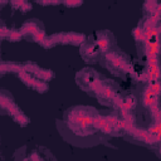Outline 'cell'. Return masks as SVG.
Wrapping results in <instances>:
<instances>
[{"label":"cell","mask_w":161,"mask_h":161,"mask_svg":"<svg viewBox=\"0 0 161 161\" xmlns=\"http://www.w3.org/2000/svg\"><path fill=\"white\" fill-rule=\"evenodd\" d=\"M97 113L98 111L89 106L68 108L64 118L57 121L59 133L67 142L80 147H89L102 142L104 138L93 125Z\"/></svg>","instance_id":"1"},{"label":"cell","mask_w":161,"mask_h":161,"mask_svg":"<svg viewBox=\"0 0 161 161\" xmlns=\"http://www.w3.org/2000/svg\"><path fill=\"white\" fill-rule=\"evenodd\" d=\"M101 64L104 68H107L112 74L118 75V77H123L126 74H132V72H133L131 58L126 53H123L118 49H113V50L108 52L107 54H104L101 59Z\"/></svg>","instance_id":"2"},{"label":"cell","mask_w":161,"mask_h":161,"mask_svg":"<svg viewBox=\"0 0 161 161\" xmlns=\"http://www.w3.org/2000/svg\"><path fill=\"white\" fill-rule=\"evenodd\" d=\"M103 80H104V77L98 74L92 68H84L75 74V82L79 86V88L96 98L101 93Z\"/></svg>","instance_id":"3"},{"label":"cell","mask_w":161,"mask_h":161,"mask_svg":"<svg viewBox=\"0 0 161 161\" xmlns=\"http://www.w3.org/2000/svg\"><path fill=\"white\" fill-rule=\"evenodd\" d=\"M125 138L128 140L130 142H135L146 147H151V148H156L157 142L155 141V138L151 136V133L145 130V128H140L136 125L130 126L127 128V131L125 132Z\"/></svg>","instance_id":"4"},{"label":"cell","mask_w":161,"mask_h":161,"mask_svg":"<svg viewBox=\"0 0 161 161\" xmlns=\"http://www.w3.org/2000/svg\"><path fill=\"white\" fill-rule=\"evenodd\" d=\"M79 54L83 58V60L88 62V63H96V62L101 60L103 57V53L99 50L98 45L96 44L93 35L88 36L84 40V43L79 47Z\"/></svg>","instance_id":"5"},{"label":"cell","mask_w":161,"mask_h":161,"mask_svg":"<svg viewBox=\"0 0 161 161\" xmlns=\"http://www.w3.org/2000/svg\"><path fill=\"white\" fill-rule=\"evenodd\" d=\"M118 86L117 83L104 78L103 80V86H102V89H101V93L98 94L97 99L102 103V104H106V106H112L113 101L116 99V97L119 94L118 93Z\"/></svg>","instance_id":"6"},{"label":"cell","mask_w":161,"mask_h":161,"mask_svg":"<svg viewBox=\"0 0 161 161\" xmlns=\"http://www.w3.org/2000/svg\"><path fill=\"white\" fill-rule=\"evenodd\" d=\"M93 38L99 50L103 53V55L116 49V39H114V35L109 30H99L93 34Z\"/></svg>","instance_id":"7"},{"label":"cell","mask_w":161,"mask_h":161,"mask_svg":"<svg viewBox=\"0 0 161 161\" xmlns=\"http://www.w3.org/2000/svg\"><path fill=\"white\" fill-rule=\"evenodd\" d=\"M0 104H1L3 113H8L13 118H15L18 114L21 113V109L16 106V103L14 102L11 94L9 92H6L5 89H3L1 93H0Z\"/></svg>","instance_id":"8"},{"label":"cell","mask_w":161,"mask_h":161,"mask_svg":"<svg viewBox=\"0 0 161 161\" xmlns=\"http://www.w3.org/2000/svg\"><path fill=\"white\" fill-rule=\"evenodd\" d=\"M18 75H19V78L21 79V82H23L26 87H29V88H31V89H34V91H36V92H39V93H44V92H47L48 88H49L48 82L40 80V79L33 77L31 74H29V73H26V72H24V70H21Z\"/></svg>","instance_id":"9"},{"label":"cell","mask_w":161,"mask_h":161,"mask_svg":"<svg viewBox=\"0 0 161 161\" xmlns=\"http://www.w3.org/2000/svg\"><path fill=\"white\" fill-rule=\"evenodd\" d=\"M20 31L23 34V38H25L26 40L31 42V39L40 31H44V26H43V23L39 21L38 19H29L26 20L21 28H20Z\"/></svg>","instance_id":"10"},{"label":"cell","mask_w":161,"mask_h":161,"mask_svg":"<svg viewBox=\"0 0 161 161\" xmlns=\"http://www.w3.org/2000/svg\"><path fill=\"white\" fill-rule=\"evenodd\" d=\"M23 70L29 73V74H31L33 77H35V78H38L40 80H44V82H48L54 77V73L50 69L40 68L35 63H29V62L23 64Z\"/></svg>","instance_id":"11"},{"label":"cell","mask_w":161,"mask_h":161,"mask_svg":"<svg viewBox=\"0 0 161 161\" xmlns=\"http://www.w3.org/2000/svg\"><path fill=\"white\" fill-rule=\"evenodd\" d=\"M0 69H1V74H5V73H16V74H19L23 70V64L3 62Z\"/></svg>","instance_id":"12"},{"label":"cell","mask_w":161,"mask_h":161,"mask_svg":"<svg viewBox=\"0 0 161 161\" xmlns=\"http://www.w3.org/2000/svg\"><path fill=\"white\" fill-rule=\"evenodd\" d=\"M146 88L153 94L156 96L158 99H161V80H156V82H151V83H147L145 84Z\"/></svg>","instance_id":"13"},{"label":"cell","mask_w":161,"mask_h":161,"mask_svg":"<svg viewBox=\"0 0 161 161\" xmlns=\"http://www.w3.org/2000/svg\"><path fill=\"white\" fill-rule=\"evenodd\" d=\"M132 35H133V39L136 40V44H142V43H146L147 42L146 40V36H145V33H143V30L140 26L133 28Z\"/></svg>","instance_id":"14"},{"label":"cell","mask_w":161,"mask_h":161,"mask_svg":"<svg viewBox=\"0 0 161 161\" xmlns=\"http://www.w3.org/2000/svg\"><path fill=\"white\" fill-rule=\"evenodd\" d=\"M157 5H158L157 1H153V0H151V1H146V3L143 4V6H142V9H143V15H145V14L155 13V11L157 10Z\"/></svg>","instance_id":"15"},{"label":"cell","mask_w":161,"mask_h":161,"mask_svg":"<svg viewBox=\"0 0 161 161\" xmlns=\"http://www.w3.org/2000/svg\"><path fill=\"white\" fill-rule=\"evenodd\" d=\"M10 4H11L14 8H16V9H19V10L24 11V13L31 9V5H30L29 3H26V1H11Z\"/></svg>","instance_id":"16"},{"label":"cell","mask_w":161,"mask_h":161,"mask_svg":"<svg viewBox=\"0 0 161 161\" xmlns=\"http://www.w3.org/2000/svg\"><path fill=\"white\" fill-rule=\"evenodd\" d=\"M10 42H19L20 39H23V34L20 30H16V29H10V33L6 38Z\"/></svg>","instance_id":"17"},{"label":"cell","mask_w":161,"mask_h":161,"mask_svg":"<svg viewBox=\"0 0 161 161\" xmlns=\"http://www.w3.org/2000/svg\"><path fill=\"white\" fill-rule=\"evenodd\" d=\"M40 45H42L43 48H45V49H49V48H53V47L57 45V44H55V40H54L53 35H50V36H47L45 40H44Z\"/></svg>","instance_id":"18"},{"label":"cell","mask_w":161,"mask_h":161,"mask_svg":"<svg viewBox=\"0 0 161 161\" xmlns=\"http://www.w3.org/2000/svg\"><path fill=\"white\" fill-rule=\"evenodd\" d=\"M23 161H44V158L40 156V152H38V151H33L31 152V155L26 158V160H23Z\"/></svg>","instance_id":"19"},{"label":"cell","mask_w":161,"mask_h":161,"mask_svg":"<svg viewBox=\"0 0 161 161\" xmlns=\"http://www.w3.org/2000/svg\"><path fill=\"white\" fill-rule=\"evenodd\" d=\"M65 6H69V8H74V6H80L83 3L82 1H64L63 3Z\"/></svg>","instance_id":"20"},{"label":"cell","mask_w":161,"mask_h":161,"mask_svg":"<svg viewBox=\"0 0 161 161\" xmlns=\"http://www.w3.org/2000/svg\"><path fill=\"white\" fill-rule=\"evenodd\" d=\"M38 4H40V5H57V4H60V1H38Z\"/></svg>","instance_id":"21"},{"label":"cell","mask_w":161,"mask_h":161,"mask_svg":"<svg viewBox=\"0 0 161 161\" xmlns=\"http://www.w3.org/2000/svg\"><path fill=\"white\" fill-rule=\"evenodd\" d=\"M157 11L161 14V3H158V5H157Z\"/></svg>","instance_id":"22"}]
</instances>
